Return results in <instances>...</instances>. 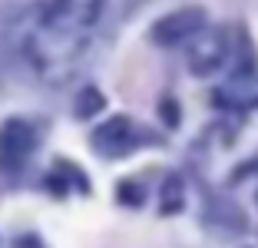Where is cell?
Returning a JSON list of instances; mask_svg holds the SVG:
<instances>
[{
	"label": "cell",
	"instance_id": "cell-1",
	"mask_svg": "<svg viewBox=\"0 0 258 248\" xmlns=\"http://www.w3.org/2000/svg\"><path fill=\"white\" fill-rule=\"evenodd\" d=\"M103 0H37L20 27V50L50 83L70 76L99 20Z\"/></svg>",
	"mask_w": 258,
	"mask_h": 248
},
{
	"label": "cell",
	"instance_id": "cell-2",
	"mask_svg": "<svg viewBox=\"0 0 258 248\" xmlns=\"http://www.w3.org/2000/svg\"><path fill=\"white\" fill-rule=\"evenodd\" d=\"M146 139H149V136H143V129L129 119V116H113V119H106L93 133V149L109 156V159H116V156H129V152L136 149L139 143H146Z\"/></svg>",
	"mask_w": 258,
	"mask_h": 248
},
{
	"label": "cell",
	"instance_id": "cell-3",
	"mask_svg": "<svg viewBox=\"0 0 258 248\" xmlns=\"http://www.w3.org/2000/svg\"><path fill=\"white\" fill-rule=\"evenodd\" d=\"M37 146V133L30 122L7 119L0 126V172H17Z\"/></svg>",
	"mask_w": 258,
	"mask_h": 248
},
{
	"label": "cell",
	"instance_id": "cell-4",
	"mask_svg": "<svg viewBox=\"0 0 258 248\" xmlns=\"http://www.w3.org/2000/svg\"><path fill=\"white\" fill-rule=\"evenodd\" d=\"M228 56V40L222 30H199L192 37V50H189V70L196 76H212L225 67Z\"/></svg>",
	"mask_w": 258,
	"mask_h": 248
},
{
	"label": "cell",
	"instance_id": "cell-5",
	"mask_svg": "<svg viewBox=\"0 0 258 248\" xmlns=\"http://www.w3.org/2000/svg\"><path fill=\"white\" fill-rule=\"evenodd\" d=\"M202 27H205V10L202 7H182V10H175V14L162 17V20L152 27V43L179 46V43H185V40H192Z\"/></svg>",
	"mask_w": 258,
	"mask_h": 248
},
{
	"label": "cell",
	"instance_id": "cell-6",
	"mask_svg": "<svg viewBox=\"0 0 258 248\" xmlns=\"http://www.w3.org/2000/svg\"><path fill=\"white\" fill-rule=\"evenodd\" d=\"M182 202H185V185L179 175H169L166 185H162V215H175L182 212Z\"/></svg>",
	"mask_w": 258,
	"mask_h": 248
},
{
	"label": "cell",
	"instance_id": "cell-7",
	"mask_svg": "<svg viewBox=\"0 0 258 248\" xmlns=\"http://www.w3.org/2000/svg\"><path fill=\"white\" fill-rule=\"evenodd\" d=\"M106 106V99H103V93L96 90V86H86V90H80V96H76V119H93V116L99 113Z\"/></svg>",
	"mask_w": 258,
	"mask_h": 248
},
{
	"label": "cell",
	"instance_id": "cell-8",
	"mask_svg": "<svg viewBox=\"0 0 258 248\" xmlns=\"http://www.w3.org/2000/svg\"><path fill=\"white\" fill-rule=\"evenodd\" d=\"M116 199H119L122 205H129V209H136V205H143L146 192H143V185H136L133 179H126V182L116 185Z\"/></svg>",
	"mask_w": 258,
	"mask_h": 248
},
{
	"label": "cell",
	"instance_id": "cell-9",
	"mask_svg": "<svg viewBox=\"0 0 258 248\" xmlns=\"http://www.w3.org/2000/svg\"><path fill=\"white\" fill-rule=\"evenodd\" d=\"M159 116H162V122H166L169 129H175V126H179V119H182V113H179V103L166 96V99L159 103Z\"/></svg>",
	"mask_w": 258,
	"mask_h": 248
},
{
	"label": "cell",
	"instance_id": "cell-10",
	"mask_svg": "<svg viewBox=\"0 0 258 248\" xmlns=\"http://www.w3.org/2000/svg\"><path fill=\"white\" fill-rule=\"evenodd\" d=\"M14 248H46V245L37 238V235H20V238L14 241Z\"/></svg>",
	"mask_w": 258,
	"mask_h": 248
}]
</instances>
